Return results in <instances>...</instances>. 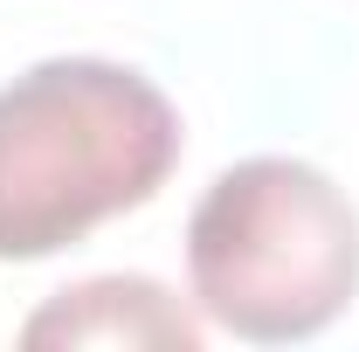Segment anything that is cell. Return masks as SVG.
Segmentation results:
<instances>
[{
	"mask_svg": "<svg viewBox=\"0 0 359 352\" xmlns=\"http://www.w3.org/2000/svg\"><path fill=\"white\" fill-rule=\"evenodd\" d=\"M21 346H132V352H201V318L152 276H83L55 290Z\"/></svg>",
	"mask_w": 359,
	"mask_h": 352,
	"instance_id": "3957f363",
	"label": "cell"
},
{
	"mask_svg": "<svg viewBox=\"0 0 359 352\" xmlns=\"http://www.w3.org/2000/svg\"><path fill=\"white\" fill-rule=\"evenodd\" d=\"M173 97L132 62L48 55L0 83V263H42L145 208L180 166Z\"/></svg>",
	"mask_w": 359,
	"mask_h": 352,
	"instance_id": "6da1fadb",
	"label": "cell"
},
{
	"mask_svg": "<svg viewBox=\"0 0 359 352\" xmlns=\"http://www.w3.org/2000/svg\"><path fill=\"white\" fill-rule=\"evenodd\" d=\"M187 283L201 318L242 346L318 339L359 297V215L346 187L283 152L222 166L187 221Z\"/></svg>",
	"mask_w": 359,
	"mask_h": 352,
	"instance_id": "7a4b0ae2",
	"label": "cell"
}]
</instances>
